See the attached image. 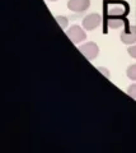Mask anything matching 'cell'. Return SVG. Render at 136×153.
Segmentation results:
<instances>
[{"label":"cell","mask_w":136,"mask_h":153,"mask_svg":"<svg viewBox=\"0 0 136 153\" xmlns=\"http://www.w3.org/2000/svg\"><path fill=\"white\" fill-rule=\"evenodd\" d=\"M103 22V17H101L98 13H92L83 19V28L85 31H93Z\"/></svg>","instance_id":"cell-4"},{"label":"cell","mask_w":136,"mask_h":153,"mask_svg":"<svg viewBox=\"0 0 136 153\" xmlns=\"http://www.w3.org/2000/svg\"><path fill=\"white\" fill-rule=\"evenodd\" d=\"M127 52H129V55H130L131 57L136 59V45H131L129 49H127Z\"/></svg>","instance_id":"cell-11"},{"label":"cell","mask_w":136,"mask_h":153,"mask_svg":"<svg viewBox=\"0 0 136 153\" xmlns=\"http://www.w3.org/2000/svg\"><path fill=\"white\" fill-rule=\"evenodd\" d=\"M55 19L57 21V23L60 25V27H61L62 30H66L68 23H69V21H68V18H66V17H64V16H56Z\"/></svg>","instance_id":"cell-9"},{"label":"cell","mask_w":136,"mask_h":153,"mask_svg":"<svg viewBox=\"0 0 136 153\" xmlns=\"http://www.w3.org/2000/svg\"><path fill=\"white\" fill-rule=\"evenodd\" d=\"M121 41L126 45H134L136 44V25L131 26L127 21L124 27V31L121 32Z\"/></svg>","instance_id":"cell-2"},{"label":"cell","mask_w":136,"mask_h":153,"mask_svg":"<svg viewBox=\"0 0 136 153\" xmlns=\"http://www.w3.org/2000/svg\"><path fill=\"white\" fill-rule=\"evenodd\" d=\"M126 74H127V78L134 80V82H136V64H132L130 65L127 70H126Z\"/></svg>","instance_id":"cell-8"},{"label":"cell","mask_w":136,"mask_h":153,"mask_svg":"<svg viewBox=\"0 0 136 153\" xmlns=\"http://www.w3.org/2000/svg\"><path fill=\"white\" fill-rule=\"evenodd\" d=\"M98 70H101V71H102V73H103V74H104V75L107 76V78H110V74H108V70H107L106 68H101V66H99V68H98Z\"/></svg>","instance_id":"cell-12"},{"label":"cell","mask_w":136,"mask_h":153,"mask_svg":"<svg viewBox=\"0 0 136 153\" xmlns=\"http://www.w3.org/2000/svg\"><path fill=\"white\" fill-rule=\"evenodd\" d=\"M130 5L125 0H103V21L110 18H126Z\"/></svg>","instance_id":"cell-1"},{"label":"cell","mask_w":136,"mask_h":153,"mask_svg":"<svg viewBox=\"0 0 136 153\" xmlns=\"http://www.w3.org/2000/svg\"><path fill=\"white\" fill-rule=\"evenodd\" d=\"M66 35L71 40L73 44L75 45H78V44H80L82 41H84L87 38V33L85 31L83 30V28L80 26H78V25H74L69 28V30L66 31Z\"/></svg>","instance_id":"cell-3"},{"label":"cell","mask_w":136,"mask_h":153,"mask_svg":"<svg viewBox=\"0 0 136 153\" xmlns=\"http://www.w3.org/2000/svg\"><path fill=\"white\" fill-rule=\"evenodd\" d=\"M127 94L130 96V97L136 98V83L135 84H131L130 87L127 88Z\"/></svg>","instance_id":"cell-10"},{"label":"cell","mask_w":136,"mask_h":153,"mask_svg":"<svg viewBox=\"0 0 136 153\" xmlns=\"http://www.w3.org/2000/svg\"><path fill=\"white\" fill-rule=\"evenodd\" d=\"M49 1H57V0H49Z\"/></svg>","instance_id":"cell-13"},{"label":"cell","mask_w":136,"mask_h":153,"mask_svg":"<svg viewBox=\"0 0 136 153\" xmlns=\"http://www.w3.org/2000/svg\"><path fill=\"white\" fill-rule=\"evenodd\" d=\"M90 7V0H69L68 8L69 10L75 13H84Z\"/></svg>","instance_id":"cell-7"},{"label":"cell","mask_w":136,"mask_h":153,"mask_svg":"<svg viewBox=\"0 0 136 153\" xmlns=\"http://www.w3.org/2000/svg\"><path fill=\"white\" fill-rule=\"evenodd\" d=\"M127 19L126 18H110V19H106L103 21V32L107 33L110 28L112 30H118V28H122L125 27Z\"/></svg>","instance_id":"cell-6"},{"label":"cell","mask_w":136,"mask_h":153,"mask_svg":"<svg viewBox=\"0 0 136 153\" xmlns=\"http://www.w3.org/2000/svg\"><path fill=\"white\" fill-rule=\"evenodd\" d=\"M79 51H82V54L88 60H94L99 54V47L96 42H87V44L79 46Z\"/></svg>","instance_id":"cell-5"}]
</instances>
